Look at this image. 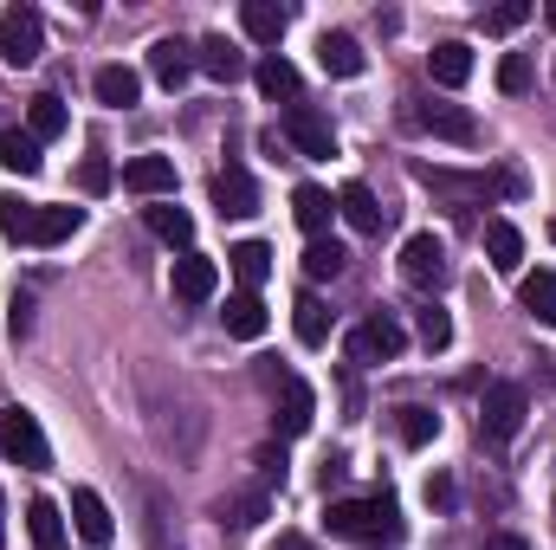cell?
<instances>
[{
  "label": "cell",
  "mask_w": 556,
  "mask_h": 550,
  "mask_svg": "<svg viewBox=\"0 0 556 550\" xmlns=\"http://www.w3.org/2000/svg\"><path fill=\"white\" fill-rule=\"evenodd\" d=\"M85 227V208H39L33 214V247H59Z\"/></svg>",
  "instance_id": "cell-27"
},
{
  "label": "cell",
  "mask_w": 556,
  "mask_h": 550,
  "mask_svg": "<svg viewBox=\"0 0 556 550\" xmlns=\"http://www.w3.org/2000/svg\"><path fill=\"white\" fill-rule=\"evenodd\" d=\"M260 466H266V479H278V486H285V453H278V447H266V453H260Z\"/></svg>",
  "instance_id": "cell-41"
},
{
  "label": "cell",
  "mask_w": 556,
  "mask_h": 550,
  "mask_svg": "<svg viewBox=\"0 0 556 550\" xmlns=\"http://www.w3.org/2000/svg\"><path fill=\"white\" fill-rule=\"evenodd\" d=\"M214 291H220V266H214L207 253H181V260H175V298H181V304H207Z\"/></svg>",
  "instance_id": "cell-12"
},
{
  "label": "cell",
  "mask_w": 556,
  "mask_h": 550,
  "mask_svg": "<svg viewBox=\"0 0 556 550\" xmlns=\"http://www.w3.org/2000/svg\"><path fill=\"white\" fill-rule=\"evenodd\" d=\"M0 453H7L13 466H26V473H46V466H52V447H46V427H39V414L0 409Z\"/></svg>",
  "instance_id": "cell-2"
},
{
  "label": "cell",
  "mask_w": 556,
  "mask_h": 550,
  "mask_svg": "<svg viewBox=\"0 0 556 550\" xmlns=\"http://www.w3.org/2000/svg\"><path fill=\"white\" fill-rule=\"evenodd\" d=\"M395 434H402L408 447H427V440L440 434V414H433V409H415V402H408V409H395Z\"/></svg>",
  "instance_id": "cell-34"
},
{
  "label": "cell",
  "mask_w": 556,
  "mask_h": 550,
  "mask_svg": "<svg viewBox=\"0 0 556 550\" xmlns=\"http://www.w3.org/2000/svg\"><path fill=\"white\" fill-rule=\"evenodd\" d=\"M402 278L415 285V291H440L453 266H446V240L440 234H408V247H402Z\"/></svg>",
  "instance_id": "cell-5"
},
{
  "label": "cell",
  "mask_w": 556,
  "mask_h": 550,
  "mask_svg": "<svg viewBox=\"0 0 556 550\" xmlns=\"http://www.w3.org/2000/svg\"><path fill=\"white\" fill-rule=\"evenodd\" d=\"M214 208H220L227 221H247V214H260V188H253V175H247L240 162H227V168L214 175Z\"/></svg>",
  "instance_id": "cell-9"
},
{
  "label": "cell",
  "mask_w": 556,
  "mask_h": 550,
  "mask_svg": "<svg viewBox=\"0 0 556 550\" xmlns=\"http://www.w3.org/2000/svg\"><path fill=\"white\" fill-rule=\"evenodd\" d=\"M91 91H98V104H111V111H130V104L142 98V78L130 72V65H98Z\"/></svg>",
  "instance_id": "cell-21"
},
{
  "label": "cell",
  "mask_w": 556,
  "mask_h": 550,
  "mask_svg": "<svg viewBox=\"0 0 556 550\" xmlns=\"http://www.w3.org/2000/svg\"><path fill=\"white\" fill-rule=\"evenodd\" d=\"M531 78H538V72H531V59H525V52H505V65H498V91H505V98H525V91H531Z\"/></svg>",
  "instance_id": "cell-36"
},
{
  "label": "cell",
  "mask_w": 556,
  "mask_h": 550,
  "mask_svg": "<svg viewBox=\"0 0 556 550\" xmlns=\"http://www.w3.org/2000/svg\"><path fill=\"white\" fill-rule=\"evenodd\" d=\"M415 124L420 130H433V137H446V142H472L479 137V117H472L466 104H420Z\"/></svg>",
  "instance_id": "cell-16"
},
{
  "label": "cell",
  "mask_w": 556,
  "mask_h": 550,
  "mask_svg": "<svg viewBox=\"0 0 556 550\" xmlns=\"http://www.w3.org/2000/svg\"><path fill=\"white\" fill-rule=\"evenodd\" d=\"M285 137L298 142L304 155H337V130H330V117L317 111V104H285Z\"/></svg>",
  "instance_id": "cell-7"
},
{
  "label": "cell",
  "mask_w": 556,
  "mask_h": 550,
  "mask_svg": "<svg viewBox=\"0 0 556 550\" xmlns=\"http://www.w3.org/2000/svg\"><path fill=\"white\" fill-rule=\"evenodd\" d=\"M485 253H492L498 273H518L525 266V234L511 221H485Z\"/></svg>",
  "instance_id": "cell-28"
},
{
  "label": "cell",
  "mask_w": 556,
  "mask_h": 550,
  "mask_svg": "<svg viewBox=\"0 0 556 550\" xmlns=\"http://www.w3.org/2000/svg\"><path fill=\"white\" fill-rule=\"evenodd\" d=\"M260 518H266V492H247V499L220 505V525H233V532H247V525H260Z\"/></svg>",
  "instance_id": "cell-37"
},
{
  "label": "cell",
  "mask_w": 556,
  "mask_h": 550,
  "mask_svg": "<svg viewBox=\"0 0 556 550\" xmlns=\"http://www.w3.org/2000/svg\"><path fill=\"white\" fill-rule=\"evenodd\" d=\"M0 545H7V499H0Z\"/></svg>",
  "instance_id": "cell-45"
},
{
  "label": "cell",
  "mask_w": 556,
  "mask_h": 550,
  "mask_svg": "<svg viewBox=\"0 0 556 550\" xmlns=\"http://www.w3.org/2000/svg\"><path fill=\"white\" fill-rule=\"evenodd\" d=\"M492 182H498V195H525V175H518V168H498Z\"/></svg>",
  "instance_id": "cell-42"
},
{
  "label": "cell",
  "mask_w": 556,
  "mask_h": 550,
  "mask_svg": "<svg viewBox=\"0 0 556 550\" xmlns=\"http://www.w3.org/2000/svg\"><path fill=\"white\" fill-rule=\"evenodd\" d=\"M278 434L285 440H298V434H311V421H317V396H311V383L304 376H285L278 383Z\"/></svg>",
  "instance_id": "cell-8"
},
{
  "label": "cell",
  "mask_w": 556,
  "mask_h": 550,
  "mask_svg": "<svg viewBox=\"0 0 556 550\" xmlns=\"http://www.w3.org/2000/svg\"><path fill=\"white\" fill-rule=\"evenodd\" d=\"M343 266H350V253H343L337 240H311V247H304V278H337Z\"/></svg>",
  "instance_id": "cell-33"
},
{
  "label": "cell",
  "mask_w": 556,
  "mask_h": 550,
  "mask_svg": "<svg viewBox=\"0 0 556 550\" xmlns=\"http://www.w3.org/2000/svg\"><path fill=\"white\" fill-rule=\"evenodd\" d=\"M525 20H531V0H505V7H492V13H485V26H492V33H518Z\"/></svg>",
  "instance_id": "cell-39"
},
{
  "label": "cell",
  "mask_w": 556,
  "mask_h": 550,
  "mask_svg": "<svg viewBox=\"0 0 556 550\" xmlns=\"http://www.w3.org/2000/svg\"><path fill=\"white\" fill-rule=\"evenodd\" d=\"M330 214H337V201L317 188V182H304V188H291V221L311 234V240H324V227H330Z\"/></svg>",
  "instance_id": "cell-19"
},
{
  "label": "cell",
  "mask_w": 556,
  "mask_h": 550,
  "mask_svg": "<svg viewBox=\"0 0 556 550\" xmlns=\"http://www.w3.org/2000/svg\"><path fill=\"white\" fill-rule=\"evenodd\" d=\"M518 304H525L538 324H556V273H531L518 285Z\"/></svg>",
  "instance_id": "cell-31"
},
{
  "label": "cell",
  "mask_w": 556,
  "mask_h": 550,
  "mask_svg": "<svg viewBox=\"0 0 556 550\" xmlns=\"http://www.w3.org/2000/svg\"><path fill=\"white\" fill-rule=\"evenodd\" d=\"M402 350H408V330H402L389 311H376V317H363V324L350 330V363H363V370H369V363H395Z\"/></svg>",
  "instance_id": "cell-3"
},
{
  "label": "cell",
  "mask_w": 556,
  "mask_h": 550,
  "mask_svg": "<svg viewBox=\"0 0 556 550\" xmlns=\"http://www.w3.org/2000/svg\"><path fill=\"white\" fill-rule=\"evenodd\" d=\"M65 124H72V117H65V104H59L52 91H39V98L26 104V137H33V142H52V137H65Z\"/></svg>",
  "instance_id": "cell-29"
},
{
  "label": "cell",
  "mask_w": 556,
  "mask_h": 550,
  "mask_svg": "<svg viewBox=\"0 0 556 550\" xmlns=\"http://www.w3.org/2000/svg\"><path fill=\"white\" fill-rule=\"evenodd\" d=\"M220 324H227V337H266V304H260V291H233L227 298V311H220Z\"/></svg>",
  "instance_id": "cell-22"
},
{
  "label": "cell",
  "mask_w": 556,
  "mask_h": 550,
  "mask_svg": "<svg viewBox=\"0 0 556 550\" xmlns=\"http://www.w3.org/2000/svg\"><path fill=\"white\" fill-rule=\"evenodd\" d=\"M551 240H556V221H551Z\"/></svg>",
  "instance_id": "cell-47"
},
{
  "label": "cell",
  "mask_w": 556,
  "mask_h": 550,
  "mask_svg": "<svg viewBox=\"0 0 556 550\" xmlns=\"http://www.w3.org/2000/svg\"><path fill=\"white\" fill-rule=\"evenodd\" d=\"M420 343H427V350H446V343H453V317H446L440 304L420 311Z\"/></svg>",
  "instance_id": "cell-38"
},
{
  "label": "cell",
  "mask_w": 556,
  "mask_h": 550,
  "mask_svg": "<svg viewBox=\"0 0 556 550\" xmlns=\"http://www.w3.org/2000/svg\"><path fill=\"white\" fill-rule=\"evenodd\" d=\"M78 182H85V195H104V188H111V162H98V155H91V162L78 168Z\"/></svg>",
  "instance_id": "cell-40"
},
{
  "label": "cell",
  "mask_w": 556,
  "mask_h": 550,
  "mask_svg": "<svg viewBox=\"0 0 556 550\" xmlns=\"http://www.w3.org/2000/svg\"><path fill=\"white\" fill-rule=\"evenodd\" d=\"M124 188H130V195H149V201L175 195V162H168V155H130V162H124Z\"/></svg>",
  "instance_id": "cell-13"
},
{
  "label": "cell",
  "mask_w": 556,
  "mask_h": 550,
  "mask_svg": "<svg viewBox=\"0 0 556 550\" xmlns=\"http://www.w3.org/2000/svg\"><path fill=\"white\" fill-rule=\"evenodd\" d=\"M253 78H260V91H266V98H285V104H298V65H291V59H285V52H266V59H260V65H253Z\"/></svg>",
  "instance_id": "cell-26"
},
{
  "label": "cell",
  "mask_w": 556,
  "mask_h": 550,
  "mask_svg": "<svg viewBox=\"0 0 556 550\" xmlns=\"http://www.w3.org/2000/svg\"><path fill=\"white\" fill-rule=\"evenodd\" d=\"M337 214H343L356 234H382V227H389V208L376 201V188H369V182H343V195H337Z\"/></svg>",
  "instance_id": "cell-11"
},
{
  "label": "cell",
  "mask_w": 556,
  "mask_h": 550,
  "mask_svg": "<svg viewBox=\"0 0 556 550\" xmlns=\"http://www.w3.org/2000/svg\"><path fill=\"white\" fill-rule=\"evenodd\" d=\"M240 26H247L253 46H278L285 26H291V13H285L278 0H247V7H240Z\"/></svg>",
  "instance_id": "cell-20"
},
{
  "label": "cell",
  "mask_w": 556,
  "mask_h": 550,
  "mask_svg": "<svg viewBox=\"0 0 556 550\" xmlns=\"http://www.w3.org/2000/svg\"><path fill=\"white\" fill-rule=\"evenodd\" d=\"M142 227H149L162 247H175V253H188V240H194V214H188V208H175V201L142 208Z\"/></svg>",
  "instance_id": "cell-14"
},
{
  "label": "cell",
  "mask_w": 556,
  "mask_h": 550,
  "mask_svg": "<svg viewBox=\"0 0 556 550\" xmlns=\"http://www.w3.org/2000/svg\"><path fill=\"white\" fill-rule=\"evenodd\" d=\"M227 266H233V278H240V291H260L266 273H273V247H266V240H240V247L227 253Z\"/></svg>",
  "instance_id": "cell-23"
},
{
  "label": "cell",
  "mask_w": 556,
  "mask_h": 550,
  "mask_svg": "<svg viewBox=\"0 0 556 550\" xmlns=\"http://www.w3.org/2000/svg\"><path fill=\"white\" fill-rule=\"evenodd\" d=\"M188 72H194V46H188V39H155V46H149V78H155L162 91H181Z\"/></svg>",
  "instance_id": "cell-10"
},
{
  "label": "cell",
  "mask_w": 556,
  "mask_h": 550,
  "mask_svg": "<svg viewBox=\"0 0 556 550\" xmlns=\"http://www.w3.org/2000/svg\"><path fill=\"white\" fill-rule=\"evenodd\" d=\"M317 65H324L330 78H356V72H363V46H356L350 33H324V39H317Z\"/></svg>",
  "instance_id": "cell-24"
},
{
  "label": "cell",
  "mask_w": 556,
  "mask_h": 550,
  "mask_svg": "<svg viewBox=\"0 0 556 550\" xmlns=\"http://www.w3.org/2000/svg\"><path fill=\"white\" fill-rule=\"evenodd\" d=\"M427 72H433V85L459 91V85L472 78V46H459V39H440V46L427 52Z\"/></svg>",
  "instance_id": "cell-18"
},
{
  "label": "cell",
  "mask_w": 556,
  "mask_h": 550,
  "mask_svg": "<svg viewBox=\"0 0 556 550\" xmlns=\"http://www.w3.org/2000/svg\"><path fill=\"white\" fill-rule=\"evenodd\" d=\"M72 525H78V538H85V545H111V538H117L111 505H104L91 486H78V492H72Z\"/></svg>",
  "instance_id": "cell-15"
},
{
  "label": "cell",
  "mask_w": 556,
  "mask_h": 550,
  "mask_svg": "<svg viewBox=\"0 0 556 550\" xmlns=\"http://www.w3.org/2000/svg\"><path fill=\"white\" fill-rule=\"evenodd\" d=\"M33 214H39L33 201H20V195H0V234H7V240H26V247H33Z\"/></svg>",
  "instance_id": "cell-35"
},
{
  "label": "cell",
  "mask_w": 556,
  "mask_h": 550,
  "mask_svg": "<svg viewBox=\"0 0 556 550\" xmlns=\"http://www.w3.org/2000/svg\"><path fill=\"white\" fill-rule=\"evenodd\" d=\"M26 532H33V545L39 550H59L65 545V518H59V505H52V499H33V505H26Z\"/></svg>",
  "instance_id": "cell-30"
},
{
  "label": "cell",
  "mask_w": 556,
  "mask_h": 550,
  "mask_svg": "<svg viewBox=\"0 0 556 550\" xmlns=\"http://www.w3.org/2000/svg\"><path fill=\"white\" fill-rule=\"evenodd\" d=\"M273 550H311V545H304V538H278Z\"/></svg>",
  "instance_id": "cell-44"
},
{
  "label": "cell",
  "mask_w": 556,
  "mask_h": 550,
  "mask_svg": "<svg viewBox=\"0 0 556 550\" xmlns=\"http://www.w3.org/2000/svg\"><path fill=\"white\" fill-rule=\"evenodd\" d=\"M324 525H330V538H350V545H389V538H402V518H395L389 499H330Z\"/></svg>",
  "instance_id": "cell-1"
},
{
  "label": "cell",
  "mask_w": 556,
  "mask_h": 550,
  "mask_svg": "<svg viewBox=\"0 0 556 550\" xmlns=\"http://www.w3.org/2000/svg\"><path fill=\"white\" fill-rule=\"evenodd\" d=\"M544 20H551V26H556V0H551V7H544Z\"/></svg>",
  "instance_id": "cell-46"
},
{
  "label": "cell",
  "mask_w": 556,
  "mask_h": 550,
  "mask_svg": "<svg viewBox=\"0 0 556 550\" xmlns=\"http://www.w3.org/2000/svg\"><path fill=\"white\" fill-rule=\"evenodd\" d=\"M291 324H298V343H304V350L330 343V311H324V298H317V291H298V304H291Z\"/></svg>",
  "instance_id": "cell-25"
},
{
  "label": "cell",
  "mask_w": 556,
  "mask_h": 550,
  "mask_svg": "<svg viewBox=\"0 0 556 550\" xmlns=\"http://www.w3.org/2000/svg\"><path fill=\"white\" fill-rule=\"evenodd\" d=\"M39 162H46V155H39V142L26 137V130H7V137H0V168H13V175H39Z\"/></svg>",
  "instance_id": "cell-32"
},
{
  "label": "cell",
  "mask_w": 556,
  "mask_h": 550,
  "mask_svg": "<svg viewBox=\"0 0 556 550\" xmlns=\"http://www.w3.org/2000/svg\"><path fill=\"white\" fill-rule=\"evenodd\" d=\"M39 52H46V20H39V7H26V0L7 7V13H0V59H7V65H33Z\"/></svg>",
  "instance_id": "cell-4"
},
{
  "label": "cell",
  "mask_w": 556,
  "mask_h": 550,
  "mask_svg": "<svg viewBox=\"0 0 556 550\" xmlns=\"http://www.w3.org/2000/svg\"><path fill=\"white\" fill-rule=\"evenodd\" d=\"M194 65H201L207 78H220V85H233V78H247V52H240L233 39H220V33L194 46Z\"/></svg>",
  "instance_id": "cell-17"
},
{
  "label": "cell",
  "mask_w": 556,
  "mask_h": 550,
  "mask_svg": "<svg viewBox=\"0 0 556 550\" xmlns=\"http://www.w3.org/2000/svg\"><path fill=\"white\" fill-rule=\"evenodd\" d=\"M485 550H525V538H485Z\"/></svg>",
  "instance_id": "cell-43"
},
{
  "label": "cell",
  "mask_w": 556,
  "mask_h": 550,
  "mask_svg": "<svg viewBox=\"0 0 556 550\" xmlns=\"http://www.w3.org/2000/svg\"><path fill=\"white\" fill-rule=\"evenodd\" d=\"M525 414H531V396H525L518 383H492L485 402H479V427H485L492 440H511V434L525 427Z\"/></svg>",
  "instance_id": "cell-6"
}]
</instances>
